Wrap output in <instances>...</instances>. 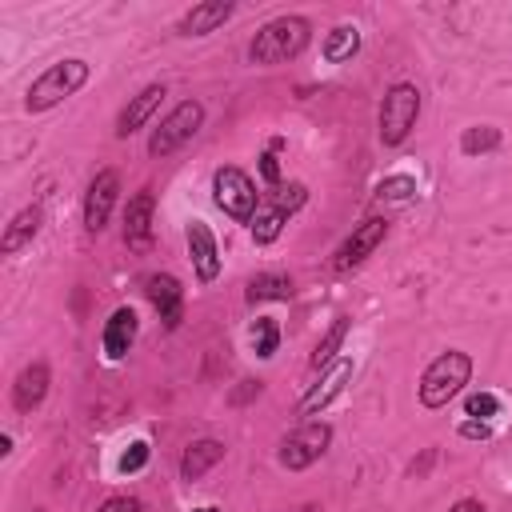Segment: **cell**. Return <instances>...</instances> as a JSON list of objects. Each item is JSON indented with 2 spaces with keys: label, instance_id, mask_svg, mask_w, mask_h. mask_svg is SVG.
Instances as JSON below:
<instances>
[{
  "label": "cell",
  "instance_id": "cell-1",
  "mask_svg": "<svg viewBox=\"0 0 512 512\" xmlns=\"http://www.w3.org/2000/svg\"><path fill=\"white\" fill-rule=\"evenodd\" d=\"M308 40H312V24L304 16H276L252 36L248 56H252V64H284V60L300 56L308 48Z\"/></svg>",
  "mask_w": 512,
  "mask_h": 512
},
{
  "label": "cell",
  "instance_id": "cell-2",
  "mask_svg": "<svg viewBox=\"0 0 512 512\" xmlns=\"http://www.w3.org/2000/svg\"><path fill=\"white\" fill-rule=\"evenodd\" d=\"M88 72H92V68H88L84 60H76V56L48 64V68L28 84V92H24V108H28V112H48V108H56L60 100L76 96V92L88 84Z\"/></svg>",
  "mask_w": 512,
  "mask_h": 512
},
{
  "label": "cell",
  "instance_id": "cell-3",
  "mask_svg": "<svg viewBox=\"0 0 512 512\" xmlns=\"http://www.w3.org/2000/svg\"><path fill=\"white\" fill-rule=\"evenodd\" d=\"M468 376H472V356L468 352H460V348L440 352L424 368V376H420V404L424 408H444L452 396H460V388L468 384Z\"/></svg>",
  "mask_w": 512,
  "mask_h": 512
},
{
  "label": "cell",
  "instance_id": "cell-4",
  "mask_svg": "<svg viewBox=\"0 0 512 512\" xmlns=\"http://www.w3.org/2000/svg\"><path fill=\"white\" fill-rule=\"evenodd\" d=\"M304 200H308V188H304L300 180H292V184H276V188L260 192L256 216H252V224H248V228H252V240H256V244H272V240L284 232L288 216L304 208Z\"/></svg>",
  "mask_w": 512,
  "mask_h": 512
},
{
  "label": "cell",
  "instance_id": "cell-5",
  "mask_svg": "<svg viewBox=\"0 0 512 512\" xmlns=\"http://www.w3.org/2000/svg\"><path fill=\"white\" fill-rule=\"evenodd\" d=\"M416 116H420V88L400 80L384 92L380 100V144L396 148L408 140V132L416 128Z\"/></svg>",
  "mask_w": 512,
  "mask_h": 512
},
{
  "label": "cell",
  "instance_id": "cell-6",
  "mask_svg": "<svg viewBox=\"0 0 512 512\" xmlns=\"http://www.w3.org/2000/svg\"><path fill=\"white\" fill-rule=\"evenodd\" d=\"M212 200H216V208H224V216H232L236 224H252L256 204H260L252 176H248L244 168H236V164H224V168L212 172Z\"/></svg>",
  "mask_w": 512,
  "mask_h": 512
},
{
  "label": "cell",
  "instance_id": "cell-7",
  "mask_svg": "<svg viewBox=\"0 0 512 512\" xmlns=\"http://www.w3.org/2000/svg\"><path fill=\"white\" fill-rule=\"evenodd\" d=\"M200 124H204V104H200V100L176 104V108L160 120V128L148 136V156H168V152H176L180 144H188V140L200 132Z\"/></svg>",
  "mask_w": 512,
  "mask_h": 512
},
{
  "label": "cell",
  "instance_id": "cell-8",
  "mask_svg": "<svg viewBox=\"0 0 512 512\" xmlns=\"http://www.w3.org/2000/svg\"><path fill=\"white\" fill-rule=\"evenodd\" d=\"M328 444H332V428H328L324 420H304V424L280 444V464H284L288 472H300V468L316 464V460L328 452Z\"/></svg>",
  "mask_w": 512,
  "mask_h": 512
},
{
  "label": "cell",
  "instance_id": "cell-9",
  "mask_svg": "<svg viewBox=\"0 0 512 512\" xmlns=\"http://www.w3.org/2000/svg\"><path fill=\"white\" fill-rule=\"evenodd\" d=\"M388 216H368V220H360L348 236H344V244L336 248V256H332V268L336 272H348V268H356V264H364L380 244H384V236H388Z\"/></svg>",
  "mask_w": 512,
  "mask_h": 512
},
{
  "label": "cell",
  "instance_id": "cell-10",
  "mask_svg": "<svg viewBox=\"0 0 512 512\" xmlns=\"http://www.w3.org/2000/svg\"><path fill=\"white\" fill-rule=\"evenodd\" d=\"M116 192H120V176L116 168H100L84 192V228L88 232H104L108 216H112V204H116Z\"/></svg>",
  "mask_w": 512,
  "mask_h": 512
},
{
  "label": "cell",
  "instance_id": "cell-11",
  "mask_svg": "<svg viewBox=\"0 0 512 512\" xmlns=\"http://www.w3.org/2000/svg\"><path fill=\"white\" fill-rule=\"evenodd\" d=\"M184 240H188V256H192V268H196L200 284H212L220 276V248H216L212 228L204 220H188Z\"/></svg>",
  "mask_w": 512,
  "mask_h": 512
},
{
  "label": "cell",
  "instance_id": "cell-12",
  "mask_svg": "<svg viewBox=\"0 0 512 512\" xmlns=\"http://www.w3.org/2000/svg\"><path fill=\"white\" fill-rule=\"evenodd\" d=\"M144 296H148L152 308L160 312L164 328H180V320H184V288H180L176 276H168V272H152V276L144 280Z\"/></svg>",
  "mask_w": 512,
  "mask_h": 512
},
{
  "label": "cell",
  "instance_id": "cell-13",
  "mask_svg": "<svg viewBox=\"0 0 512 512\" xmlns=\"http://www.w3.org/2000/svg\"><path fill=\"white\" fill-rule=\"evenodd\" d=\"M152 208H156V200H152L148 188L136 192L128 200V208H124V244L132 252H148L152 248Z\"/></svg>",
  "mask_w": 512,
  "mask_h": 512
},
{
  "label": "cell",
  "instance_id": "cell-14",
  "mask_svg": "<svg viewBox=\"0 0 512 512\" xmlns=\"http://www.w3.org/2000/svg\"><path fill=\"white\" fill-rule=\"evenodd\" d=\"M160 100H164V84H148V88H140V92L120 108V116H116V136L128 140L132 132H140V128L152 120V112L160 108Z\"/></svg>",
  "mask_w": 512,
  "mask_h": 512
},
{
  "label": "cell",
  "instance_id": "cell-15",
  "mask_svg": "<svg viewBox=\"0 0 512 512\" xmlns=\"http://www.w3.org/2000/svg\"><path fill=\"white\" fill-rule=\"evenodd\" d=\"M136 332H140L136 312H132L128 304H120V308L104 320V332H100V344H104L108 360H124V356H128V348L136 344Z\"/></svg>",
  "mask_w": 512,
  "mask_h": 512
},
{
  "label": "cell",
  "instance_id": "cell-16",
  "mask_svg": "<svg viewBox=\"0 0 512 512\" xmlns=\"http://www.w3.org/2000/svg\"><path fill=\"white\" fill-rule=\"evenodd\" d=\"M348 380H352V360H348V356L332 360V364H328V372L320 376V384L304 392V400H300V416H316L332 396H340V388H344Z\"/></svg>",
  "mask_w": 512,
  "mask_h": 512
},
{
  "label": "cell",
  "instance_id": "cell-17",
  "mask_svg": "<svg viewBox=\"0 0 512 512\" xmlns=\"http://www.w3.org/2000/svg\"><path fill=\"white\" fill-rule=\"evenodd\" d=\"M236 4L232 0H204V4H192L184 16H180V36H208L216 32L224 20H232Z\"/></svg>",
  "mask_w": 512,
  "mask_h": 512
},
{
  "label": "cell",
  "instance_id": "cell-18",
  "mask_svg": "<svg viewBox=\"0 0 512 512\" xmlns=\"http://www.w3.org/2000/svg\"><path fill=\"white\" fill-rule=\"evenodd\" d=\"M48 384H52L48 364H44V360L28 364V368L16 376V384H12V404H16V412H32V408H40L44 396H48Z\"/></svg>",
  "mask_w": 512,
  "mask_h": 512
},
{
  "label": "cell",
  "instance_id": "cell-19",
  "mask_svg": "<svg viewBox=\"0 0 512 512\" xmlns=\"http://www.w3.org/2000/svg\"><path fill=\"white\" fill-rule=\"evenodd\" d=\"M40 220H44V212L32 204V208H20L16 216H12V224L4 228V236H0V252L4 256H16L24 244H32V236L40 232Z\"/></svg>",
  "mask_w": 512,
  "mask_h": 512
},
{
  "label": "cell",
  "instance_id": "cell-20",
  "mask_svg": "<svg viewBox=\"0 0 512 512\" xmlns=\"http://www.w3.org/2000/svg\"><path fill=\"white\" fill-rule=\"evenodd\" d=\"M224 460V444L220 440H192L180 456V476L184 480H200L208 468H216Z\"/></svg>",
  "mask_w": 512,
  "mask_h": 512
},
{
  "label": "cell",
  "instance_id": "cell-21",
  "mask_svg": "<svg viewBox=\"0 0 512 512\" xmlns=\"http://www.w3.org/2000/svg\"><path fill=\"white\" fill-rule=\"evenodd\" d=\"M360 52V28L356 24H336L328 36H324V60L328 64H344Z\"/></svg>",
  "mask_w": 512,
  "mask_h": 512
},
{
  "label": "cell",
  "instance_id": "cell-22",
  "mask_svg": "<svg viewBox=\"0 0 512 512\" xmlns=\"http://www.w3.org/2000/svg\"><path fill=\"white\" fill-rule=\"evenodd\" d=\"M292 296V280L280 276V272H260L248 280V304H260V300H288Z\"/></svg>",
  "mask_w": 512,
  "mask_h": 512
},
{
  "label": "cell",
  "instance_id": "cell-23",
  "mask_svg": "<svg viewBox=\"0 0 512 512\" xmlns=\"http://www.w3.org/2000/svg\"><path fill=\"white\" fill-rule=\"evenodd\" d=\"M344 336H348V320H344V316H336V320H332V328L324 332V340L316 344V352H312V360H308V364H312V368H328L332 360H340L336 352H340Z\"/></svg>",
  "mask_w": 512,
  "mask_h": 512
},
{
  "label": "cell",
  "instance_id": "cell-24",
  "mask_svg": "<svg viewBox=\"0 0 512 512\" xmlns=\"http://www.w3.org/2000/svg\"><path fill=\"white\" fill-rule=\"evenodd\" d=\"M492 148H500V128H492V124H472V128H464V136H460V152H464V156H484V152H492Z\"/></svg>",
  "mask_w": 512,
  "mask_h": 512
},
{
  "label": "cell",
  "instance_id": "cell-25",
  "mask_svg": "<svg viewBox=\"0 0 512 512\" xmlns=\"http://www.w3.org/2000/svg\"><path fill=\"white\" fill-rule=\"evenodd\" d=\"M276 344H280V328H276V320L260 316V320L252 324V352H256L260 360H268V356L276 352Z\"/></svg>",
  "mask_w": 512,
  "mask_h": 512
},
{
  "label": "cell",
  "instance_id": "cell-26",
  "mask_svg": "<svg viewBox=\"0 0 512 512\" xmlns=\"http://www.w3.org/2000/svg\"><path fill=\"white\" fill-rule=\"evenodd\" d=\"M500 412V400L492 396V392H472L468 400H464V416L468 420H492Z\"/></svg>",
  "mask_w": 512,
  "mask_h": 512
},
{
  "label": "cell",
  "instance_id": "cell-27",
  "mask_svg": "<svg viewBox=\"0 0 512 512\" xmlns=\"http://www.w3.org/2000/svg\"><path fill=\"white\" fill-rule=\"evenodd\" d=\"M416 192V180L412 176H388L376 184V200H408Z\"/></svg>",
  "mask_w": 512,
  "mask_h": 512
},
{
  "label": "cell",
  "instance_id": "cell-28",
  "mask_svg": "<svg viewBox=\"0 0 512 512\" xmlns=\"http://www.w3.org/2000/svg\"><path fill=\"white\" fill-rule=\"evenodd\" d=\"M148 464V444L144 440H136V444H128V452L120 456V472L128 476V472H140Z\"/></svg>",
  "mask_w": 512,
  "mask_h": 512
},
{
  "label": "cell",
  "instance_id": "cell-29",
  "mask_svg": "<svg viewBox=\"0 0 512 512\" xmlns=\"http://www.w3.org/2000/svg\"><path fill=\"white\" fill-rule=\"evenodd\" d=\"M276 148H280V140H272V148L260 156V176L268 180V188L280 184V160H276Z\"/></svg>",
  "mask_w": 512,
  "mask_h": 512
},
{
  "label": "cell",
  "instance_id": "cell-30",
  "mask_svg": "<svg viewBox=\"0 0 512 512\" xmlns=\"http://www.w3.org/2000/svg\"><path fill=\"white\" fill-rule=\"evenodd\" d=\"M100 512H144V508H140V500H132V496H108V500L100 504Z\"/></svg>",
  "mask_w": 512,
  "mask_h": 512
},
{
  "label": "cell",
  "instance_id": "cell-31",
  "mask_svg": "<svg viewBox=\"0 0 512 512\" xmlns=\"http://www.w3.org/2000/svg\"><path fill=\"white\" fill-rule=\"evenodd\" d=\"M460 436H468V440H488L492 428H488V420H464V424H460Z\"/></svg>",
  "mask_w": 512,
  "mask_h": 512
},
{
  "label": "cell",
  "instance_id": "cell-32",
  "mask_svg": "<svg viewBox=\"0 0 512 512\" xmlns=\"http://www.w3.org/2000/svg\"><path fill=\"white\" fill-rule=\"evenodd\" d=\"M240 384H244V388H240V392H232V400H236V404H244L248 396H260V380H240Z\"/></svg>",
  "mask_w": 512,
  "mask_h": 512
},
{
  "label": "cell",
  "instance_id": "cell-33",
  "mask_svg": "<svg viewBox=\"0 0 512 512\" xmlns=\"http://www.w3.org/2000/svg\"><path fill=\"white\" fill-rule=\"evenodd\" d=\"M448 512H484V504H480V500H472V496H464V500H456Z\"/></svg>",
  "mask_w": 512,
  "mask_h": 512
},
{
  "label": "cell",
  "instance_id": "cell-34",
  "mask_svg": "<svg viewBox=\"0 0 512 512\" xmlns=\"http://www.w3.org/2000/svg\"><path fill=\"white\" fill-rule=\"evenodd\" d=\"M196 512H220V508H212V504H204V508H196Z\"/></svg>",
  "mask_w": 512,
  "mask_h": 512
}]
</instances>
